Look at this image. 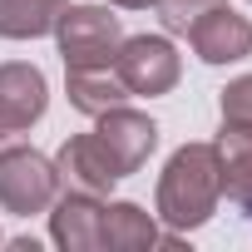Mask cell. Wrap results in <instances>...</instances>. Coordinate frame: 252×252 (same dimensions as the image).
<instances>
[{"label":"cell","mask_w":252,"mask_h":252,"mask_svg":"<svg viewBox=\"0 0 252 252\" xmlns=\"http://www.w3.org/2000/svg\"><path fill=\"white\" fill-rule=\"evenodd\" d=\"M114 74L124 79L129 94H168L183 74V60L178 50L163 40V35H134V40H119V55H114Z\"/></svg>","instance_id":"4"},{"label":"cell","mask_w":252,"mask_h":252,"mask_svg":"<svg viewBox=\"0 0 252 252\" xmlns=\"http://www.w3.org/2000/svg\"><path fill=\"white\" fill-rule=\"evenodd\" d=\"M114 5H124V10H149L154 0H114Z\"/></svg>","instance_id":"16"},{"label":"cell","mask_w":252,"mask_h":252,"mask_svg":"<svg viewBox=\"0 0 252 252\" xmlns=\"http://www.w3.org/2000/svg\"><path fill=\"white\" fill-rule=\"evenodd\" d=\"M64 89H69V104L89 119H99L104 109L124 104L129 99V89H124V79L114 74V64H99V69H69L64 74Z\"/></svg>","instance_id":"11"},{"label":"cell","mask_w":252,"mask_h":252,"mask_svg":"<svg viewBox=\"0 0 252 252\" xmlns=\"http://www.w3.org/2000/svg\"><path fill=\"white\" fill-rule=\"evenodd\" d=\"M94 134H99V144L109 149V158H114L119 178L139 173V168L149 163V154L158 149V124H154L149 114H134L129 104L104 109V114L94 119Z\"/></svg>","instance_id":"6"},{"label":"cell","mask_w":252,"mask_h":252,"mask_svg":"<svg viewBox=\"0 0 252 252\" xmlns=\"http://www.w3.org/2000/svg\"><path fill=\"white\" fill-rule=\"evenodd\" d=\"M55 40H60L64 69H99V64H114L124 30H119V15L99 5H64L55 20Z\"/></svg>","instance_id":"2"},{"label":"cell","mask_w":252,"mask_h":252,"mask_svg":"<svg viewBox=\"0 0 252 252\" xmlns=\"http://www.w3.org/2000/svg\"><path fill=\"white\" fill-rule=\"evenodd\" d=\"M222 124L252 129V74H242V79H232L222 89Z\"/></svg>","instance_id":"15"},{"label":"cell","mask_w":252,"mask_h":252,"mask_svg":"<svg viewBox=\"0 0 252 252\" xmlns=\"http://www.w3.org/2000/svg\"><path fill=\"white\" fill-rule=\"evenodd\" d=\"M50 237L64 252H94L104 247V203L94 193H64L50 203Z\"/></svg>","instance_id":"9"},{"label":"cell","mask_w":252,"mask_h":252,"mask_svg":"<svg viewBox=\"0 0 252 252\" xmlns=\"http://www.w3.org/2000/svg\"><path fill=\"white\" fill-rule=\"evenodd\" d=\"M55 173H60L64 188L94 193V198H104V193L119 183V168H114L109 149L99 144V134H74V139H64L60 154H55Z\"/></svg>","instance_id":"7"},{"label":"cell","mask_w":252,"mask_h":252,"mask_svg":"<svg viewBox=\"0 0 252 252\" xmlns=\"http://www.w3.org/2000/svg\"><path fill=\"white\" fill-rule=\"evenodd\" d=\"M154 5H158V20L168 35H188V25L198 15H208L213 5H227V0H154Z\"/></svg>","instance_id":"14"},{"label":"cell","mask_w":252,"mask_h":252,"mask_svg":"<svg viewBox=\"0 0 252 252\" xmlns=\"http://www.w3.org/2000/svg\"><path fill=\"white\" fill-rule=\"evenodd\" d=\"M50 104V84L35 64H0V149L20 144L35 124L45 119Z\"/></svg>","instance_id":"5"},{"label":"cell","mask_w":252,"mask_h":252,"mask_svg":"<svg viewBox=\"0 0 252 252\" xmlns=\"http://www.w3.org/2000/svg\"><path fill=\"white\" fill-rule=\"evenodd\" d=\"M55 198H60V173L45 154H35L25 144L0 149V208L5 213H15V218L50 213Z\"/></svg>","instance_id":"3"},{"label":"cell","mask_w":252,"mask_h":252,"mask_svg":"<svg viewBox=\"0 0 252 252\" xmlns=\"http://www.w3.org/2000/svg\"><path fill=\"white\" fill-rule=\"evenodd\" d=\"M69 0H0V35L5 40H40L55 30Z\"/></svg>","instance_id":"13"},{"label":"cell","mask_w":252,"mask_h":252,"mask_svg":"<svg viewBox=\"0 0 252 252\" xmlns=\"http://www.w3.org/2000/svg\"><path fill=\"white\" fill-rule=\"evenodd\" d=\"M104 247L114 252H149L158 247V227L139 203H109L104 208Z\"/></svg>","instance_id":"12"},{"label":"cell","mask_w":252,"mask_h":252,"mask_svg":"<svg viewBox=\"0 0 252 252\" xmlns=\"http://www.w3.org/2000/svg\"><path fill=\"white\" fill-rule=\"evenodd\" d=\"M213 154H218V173H222V198L237 203L242 218H252V129L222 124Z\"/></svg>","instance_id":"10"},{"label":"cell","mask_w":252,"mask_h":252,"mask_svg":"<svg viewBox=\"0 0 252 252\" xmlns=\"http://www.w3.org/2000/svg\"><path fill=\"white\" fill-rule=\"evenodd\" d=\"M218 198H222V173L213 144H183L158 178V218L168 222V232H193L213 218Z\"/></svg>","instance_id":"1"},{"label":"cell","mask_w":252,"mask_h":252,"mask_svg":"<svg viewBox=\"0 0 252 252\" xmlns=\"http://www.w3.org/2000/svg\"><path fill=\"white\" fill-rule=\"evenodd\" d=\"M188 40L203 64H232V60L252 55V25L227 5H213L208 15H198L188 25Z\"/></svg>","instance_id":"8"}]
</instances>
